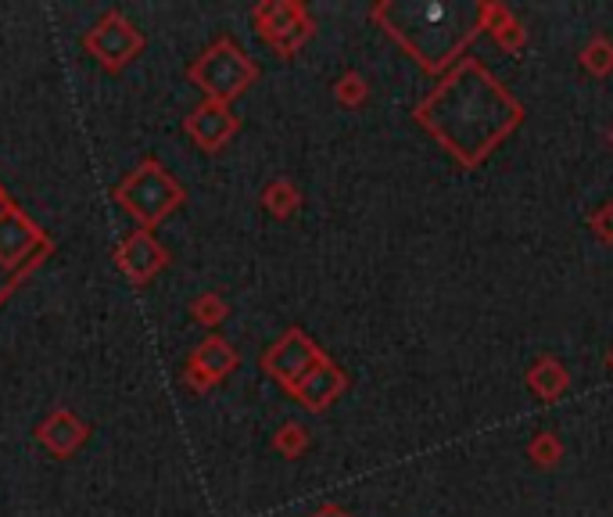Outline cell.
I'll list each match as a JSON object with an SVG mask.
<instances>
[{"label": "cell", "mask_w": 613, "mask_h": 517, "mask_svg": "<svg viewBox=\"0 0 613 517\" xmlns=\"http://www.w3.org/2000/svg\"><path fill=\"white\" fill-rule=\"evenodd\" d=\"M412 115L463 165H481L520 126L524 109L478 58H463Z\"/></svg>", "instance_id": "cell-1"}, {"label": "cell", "mask_w": 613, "mask_h": 517, "mask_svg": "<svg viewBox=\"0 0 613 517\" xmlns=\"http://www.w3.org/2000/svg\"><path fill=\"white\" fill-rule=\"evenodd\" d=\"M370 19L380 22L427 72H441L463 62L467 43L481 33V4H409L380 0Z\"/></svg>", "instance_id": "cell-2"}, {"label": "cell", "mask_w": 613, "mask_h": 517, "mask_svg": "<svg viewBox=\"0 0 613 517\" xmlns=\"http://www.w3.org/2000/svg\"><path fill=\"white\" fill-rule=\"evenodd\" d=\"M197 80H202L208 87L212 98H234L241 94L244 87H248L255 80V65L244 58L234 43H219L216 51H212L202 65H197Z\"/></svg>", "instance_id": "cell-3"}, {"label": "cell", "mask_w": 613, "mask_h": 517, "mask_svg": "<svg viewBox=\"0 0 613 517\" xmlns=\"http://www.w3.org/2000/svg\"><path fill=\"white\" fill-rule=\"evenodd\" d=\"M319 359H327L319 353V345L302 331H287L284 338L273 345V353H266V371L273 377H280L287 388H295L305 374H309Z\"/></svg>", "instance_id": "cell-4"}, {"label": "cell", "mask_w": 613, "mask_h": 517, "mask_svg": "<svg viewBox=\"0 0 613 517\" xmlns=\"http://www.w3.org/2000/svg\"><path fill=\"white\" fill-rule=\"evenodd\" d=\"M255 19L263 26V33L280 48V54H295L313 37V22L302 4H263Z\"/></svg>", "instance_id": "cell-5"}, {"label": "cell", "mask_w": 613, "mask_h": 517, "mask_svg": "<svg viewBox=\"0 0 613 517\" xmlns=\"http://www.w3.org/2000/svg\"><path fill=\"white\" fill-rule=\"evenodd\" d=\"M348 388V377H345V371L337 367V363H330V359H319L316 367L302 377V382L290 388L298 395V399L309 406V409H324L327 403H334L337 395H341Z\"/></svg>", "instance_id": "cell-6"}, {"label": "cell", "mask_w": 613, "mask_h": 517, "mask_svg": "<svg viewBox=\"0 0 613 517\" xmlns=\"http://www.w3.org/2000/svg\"><path fill=\"white\" fill-rule=\"evenodd\" d=\"M528 388L539 395V399L556 403L566 395V388H571V374H566V367L556 356H539L528 371Z\"/></svg>", "instance_id": "cell-7"}, {"label": "cell", "mask_w": 613, "mask_h": 517, "mask_svg": "<svg viewBox=\"0 0 613 517\" xmlns=\"http://www.w3.org/2000/svg\"><path fill=\"white\" fill-rule=\"evenodd\" d=\"M234 115H229L223 104H208V109L197 112V119L191 123V130L197 133V141H202L205 148H219L229 133H234Z\"/></svg>", "instance_id": "cell-8"}, {"label": "cell", "mask_w": 613, "mask_h": 517, "mask_svg": "<svg viewBox=\"0 0 613 517\" xmlns=\"http://www.w3.org/2000/svg\"><path fill=\"white\" fill-rule=\"evenodd\" d=\"M581 69L592 75H610L613 72V40L610 37H592L585 48H581Z\"/></svg>", "instance_id": "cell-9"}, {"label": "cell", "mask_w": 613, "mask_h": 517, "mask_svg": "<svg viewBox=\"0 0 613 517\" xmlns=\"http://www.w3.org/2000/svg\"><path fill=\"white\" fill-rule=\"evenodd\" d=\"M528 456H531V460L534 464H539V467H556L560 460H563V443H560V435L556 432H539V435H534L531 438V443H528Z\"/></svg>", "instance_id": "cell-10"}, {"label": "cell", "mask_w": 613, "mask_h": 517, "mask_svg": "<svg viewBox=\"0 0 613 517\" xmlns=\"http://www.w3.org/2000/svg\"><path fill=\"white\" fill-rule=\"evenodd\" d=\"M334 98L341 101L345 109H359V104H366V98H370V87H366L359 72H345L334 87Z\"/></svg>", "instance_id": "cell-11"}, {"label": "cell", "mask_w": 613, "mask_h": 517, "mask_svg": "<svg viewBox=\"0 0 613 517\" xmlns=\"http://www.w3.org/2000/svg\"><path fill=\"white\" fill-rule=\"evenodd\" d=\"M208 367V374L212 377H219V374H226L229 367L237 363V356H234V348H229L226 342H208L205 348H202V356H197Z\"/></svg>", "instance_id": "cell-12"}, {"label": "cell", "mask_w": 613, "mask_h": 517, "mask_svg": "<svg viewBox=\"0 0 613 517\" xmlns=\"http://www.w3.org/2000/svg\"><path fill=\"white\" fill-rule=\"evenodd\" d=\"M266 205L277 212V216H290V212L298 209V191L290 187V184H273V187H266Z\"/></svg>", "instance_id": "cell-13"}, {"label": "cell", "mask_w": 613, "mask_h": 517, "mask_svg": "<svg viewBox=\"0 0 613 517\" xmlns=\"http://www.w3.org/2000/svg\"><path fill=\"white\" fill-rule=\"evenodd\" d=\"M305 446H309V432H305L302 424H284L280 435H277V449L284 456H298V453H305Z\"/></svg>", "instance_id": "cell-14"}, {"label": "cell", "mask_w": 613, "mask_h": 517, "mask_svg": "<svg viewBox=\"0 0 613 517\" xmlns=\"http://www.w3.org/2000/svg\"><path fill=\"white\" fill-rule=\"evenodd\" d=\"M492 40L499 43V48H502L505 54H520V51L528 48V29H524V26H520V22L513 19V22L505 26V29H499V33H495Z\"/></svg>", "instance_id": "cell-15"}, {"label": "cell", "mask_w": 613, "mask_h": 517, "mask_svg": "<svg viewBox=\"0 0 613 517\" xmlns=\"http://www.w3.org/2000/svg\"><path fill=\"white\" fill-rule=\"evenodd\" d=\"M589 226L595 231V237L603 241V245H613V202L595 209L592 216H589Z\"/></svg>", "instance_id": "cell-16"}, {"label": "cell", "mask_w": 613, "mask_h": 517, "mask_svg": "<svg viewBox=\"0 0 613 517\" xmlns=\"http://www.w3.org/2000/svg\"><path fill=\"white\" fill-rule=\"evenodd\" d=\"M316 517H351L345 507H337V504H327L324 510H316Z\"/></svg>", "instance_id": "cell-17"}, {"label": "cell", "mask_w": 613, "mask_h": 517, "mask_svg": "<svg viewBox=\"0 0 613 517\" xmlns=\"http://www.w3.org/2000/svg\"><path fill=\"white\" fill-rule=\"evenodd\" d=\"M606 363H610V367H613V353H610V356H606Z\"/></svg>", "instance_id": "cell-18"}, {"label": "cell", "mask_w": 613, "mask_h": 517, "mask_svg": "<svg viewBox=\"0 0 613 517\" xmlns=\"http://www.w3.org/2000/svg\"><path fill=\"white\" fill-rule=\"evenodd\" d=\"M610 144H613V126H610Z\"/></svg>", "instance_id": "cell-19"}]
</instances>
